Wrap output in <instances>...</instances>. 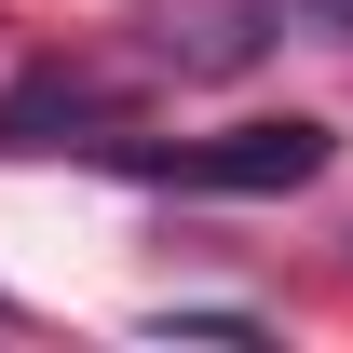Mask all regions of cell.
<instances>
[{"label":"cell","mask_w":353,"mask_h":353,"mask_svg":"<svg viewBox=\"0 0 353 353\" xmlns=\"http://www.w3.org/2000/svg\"><path fill=\"white\" fill-rule=\"evenodd\" d=\"M123 163L150 176V190H231V204H245V190H312V176L340 163V136L285 109V123H231V136H176V150H123Z\"/></svg>","instance_id":"cell-1"},{"label":"cell","mask_w":353,"mask_h":353,"mask_svg":"<svg viewBox=\"0 0 353 353\" xmlns=\"http://www.w3.org/2000/svg\"><path fill=\"white\" fill-rule=\"evenodd\" d=\"M54 123H109V82H82V68H28V82L0 95V150H54Z\"/></svg>","instance_id":"cell-2"}]
</instances>
